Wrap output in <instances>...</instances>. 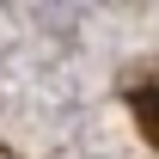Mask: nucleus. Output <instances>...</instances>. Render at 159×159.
<instances>
[{
    "label": "nucleus",
    "instance_id": "1",
    "mask_svg": "<svg viewBox=\"0 0 159 159\" xmlns=\"http://www.w3.org/2000/svg\"><path fill=\"white\" fill-rule=\"evenodd\" d=\"M122 104H129V116H135L141 141L159 153V49L141 61V67H129V74H122Z\"/></svg>",
    "mask_w": 159,
    "mask_h": 159
}]
</instances>
